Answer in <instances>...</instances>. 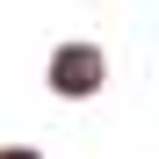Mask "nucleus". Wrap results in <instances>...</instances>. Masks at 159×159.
<instances>
[{"label":"nucleus","instance_id":"f257e3e1","mask_svg":"<svg viewBox=\"0 0 159 159\" xmlns=\"http://www.w3.org/2000/svg\"><path fill=\"white\" fill-rule=\"evenodd\" d=\"M51 80H58V94H94L101 87V58L94 51H58L51 58Z\"/></svg>","mask_w":159,"mask_h":159},{"label":"nucleus","instance_id":"f03ea898","mask_svg":"<svg viewBox=\"0 0 159 159\" xmlns=\"http://www.w3.org/2000/svg\"><path fill=\"white\" fill-rule=\"evenodd\" d=\"M7 159H29V152H7Z\"/></svg>","mask_w":159,"mask_h":159}]
</instances>
